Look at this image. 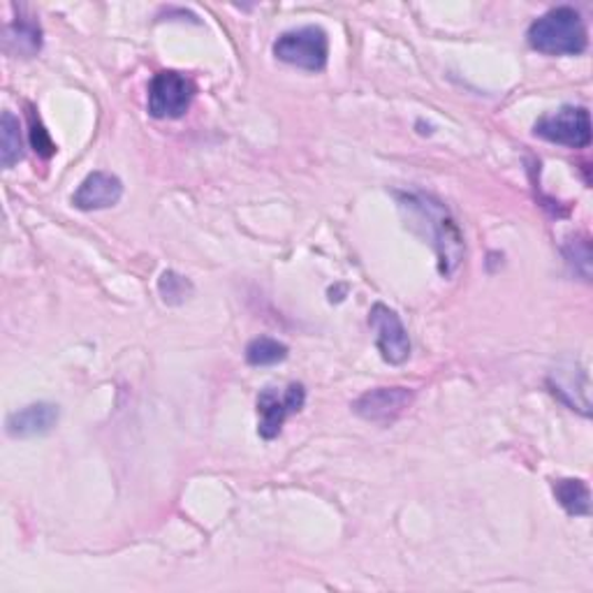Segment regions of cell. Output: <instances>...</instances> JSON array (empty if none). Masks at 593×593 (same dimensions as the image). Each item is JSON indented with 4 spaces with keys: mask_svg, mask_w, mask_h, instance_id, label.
Instances as JSON below:
<instances>
[{
    "mask_svg": "<svg viewBox=\"0 0 593 593\" xmlns=\"http://www.w3.org/2000/svg\"><path fill=\"white\" fill-rule=\"evenodd\" d=\"M368 325H371V330L376 332V348L387 364L402 366L408 362L410 336H408V330L404 327L397 311L378 302V304L371 306Z\"/></svg>",
    "mask_w": 593,
    "mask_h": 593,
    "instance_id": "52a82bcc",
    "label": "cell"
},
{
    "mask_svg": "<svg viewBox=\"0 0 593 593\" xmlns=\"http://www.w3.org/2000/svg\"><path fill=\"white\" fill-rule=\"evenodd\" d=\"M533 135L565 148H586L591 144L589 110L575 105L554 110L535 121Z\"/></svg>",
    "mask_w": 593,
    "mask_h": 593,
    "instance_id": "5b68a950",
    "label": "cell"
},
{
    "mask_svg": "<svg viewBox=\"0 0 593 593\" xmlns=\"http://www.w3.org/2000/svg\"><path fill=\"white\" fill-rule=\"evenodd\" d=\"M6 46H8V52L17 56H23V59L35 56L42 49L40 23L33 19H23V17L12 21L6 31Z\"/></svg>",
    "mask_w": 593,
    "mask_h": 593,
    "instance_id": "7c38bea8",
    "label": "cell"
},
{
    "mask_svg": "<svg viewBox=\"0 0 593 593\" xmlns=\"http://www.w3.org/2000/svg\"><path fill=\"white\" fill-rule=\"evenodd\" d=\"M29 121H31V146L35 148V154L40 158H52L56 154V144L49 137V133L44 131L40 116H35V112H29Z\"/></svg>",
    "mask_w": 593,
    "mask_h": 593,
    "instance_id": "ac0fdd59",
    "label": "cell"
},
{
    "mask_svg": "<svg viewBox=\"0 0 593 593\" xmlns=\"http://www.w3.org/2000/svg\"><path fill=\"white\" fill-rule=\"evenodd\" d=\"M306 404V389L302 383H290L285 389L264 387L258 397V434L264 440L279 438L285 419L294 413H300Z\"/></svg>",
    "mask_w": 593,
    "mask_h": 593,
    "instance_id": "8992f818",
    "label": "cell"
},
{
    "mask_svg": "<svg viewBox=\"0 0 593 593\" xmlns=\"http://www.w3.org/2000/svg\"><path fill=\"white\" fill-rule=\"evenodd\" d=\"M59 406L49 402H38L27 408H21L8 417V434L12 438H35V436H46L49 431H54L59 425Z\"/></svg>",
    "mask_w": 593,
    "mask_h": 593,
    "instance_id": "30bf717a",
    "label": "cell"
},
{
    "mask_svg": "<svg viewBox=\"0 0 593 593\" xmlns=\"http://www.w3.org/2000/svg\"><path fill=\"white\" fill-rule=\"evenodd\" d=\"M288 345L271 339V336H260L253 339L246 345V362L251 366H274L288 357Z\"/></svg>",
    "mask_w": 593,
    "mask_h": 593,
    "instance_id": "9a60e30c",
    "label": "cell"
},
{
    "mask_svg": "<svg viewBox=\"0 0 593 593\" xmlns=\"http://www.w3.org/2000/svg\"><path fill=\"white\" fill-rule=\"evenodd\" d=\"M399 207L408 211V222L415 232L423 235L436 251L438 271L452 277L464 260V237L448 211L434 195L425 193H397Z\"/></svg>",
    "mask_w": 593,
    "mask_h": 593,
    "instance_id": "6da1fadb",
    "label": "cell"
},
{
    "mask_svg": "<svg viewBox=\"0 0 593 593\" xmlns=\"http://www.w3.org/2000/svg\"><path fill=\"white\" fill-rule=\"evenodd\" d=\"M197 86L184 72L163 70L148 84V114L154 118H181L193 101Z\"/></svg>",
    "mask_w": 593,
    "mask_h": 593,
    "instance_id": "277c9868",
    "label": "cell"
},
{
    "mask_svg": "<svg viewBox=\"0 0 593 593\" xmlns=\"http://www.w3.org/2000/svg\"><path fill=\"white\" fill-rule=\"evenodd\" d=\"M123 181L112 171H91L72 195V205L80 211H101L121 202Z\"/></svg>",
    "mask_w": 593,
    "mask_h": 593,
    "instance_id": "9c48e42d",
    "label": "cell"
},
{
    "mask_svg": "<svg viewBox=\"0 0 593 593\" xmlns=\"http://www.w3.org/2000/svg\"><path fill=\"white\" fill-rule=\"evenodd\" d=\"M565 258L573 264L578 274H582L586 281L591 277V246L589 239H573L565 246Z\"/></svg>",
    "mask_w": 593,
    "mask_h": 593,
    "instance_id": "e0dca14e",
    "label": "cell"
},
{
    "mask_svg": "<svg viewBox=\"0 0 593 593\" xmlns=\"http://www.w3.org/2000/svg\"><path fill=\"white\" fill-rule=\"evenodd\" d=\"M23 158V139L21 123L12 112H3L0 116V163L6 169H12Z\"/></svg>",
    "mask_w": 593,
    "mask_h": 593,
    "instance_id": "5bb4252c",
    "label": "cell"
},
{
    "mask_svg": "<svg viewBox=\"0 0 593 593\" xmlns=\"http://www.w3.org/2000/svg\"><path fill=\"white\" fill-rule=\"evenodd\" d=\"M413 392L406 387H376L364 392L353 410L366 423L389 427L413 406Z\"/></svg>",
    "mask_w": 593,
    "mask_h": 593,
    "instance_id": "ba28073f",
    "label": "cell"
},
{
    "mask_svg": "<svg viewBox=\"0 0 593 593\" xmlns=\"http://www.w3.org/2000/svg\"><path fill=\"white\" fill-rule=\"evenodd\" d=\"M274 56L292 67L323 72L330 59V40L320 27H302L285 31L274 42Z\"/></svg>",
    "mask_w": 593,
    "mask_h": 593,
    "instance_id": "3957f363",
    "label": "cell"
},
{
    "mask_svg": "<svg viewBox=\"0 0 593 593\" xmlns=\"http://www.w3.org/2000/svg\"><path fill=\"white\" fill-rule=\"evenodd\" d=\"M193 292H195L193 283L175 269L163 271L158 279V294H160V300L169 306H181L186 300H190Z\"/></svg>",
    "mask_w": 593,
    "mask_h": 593,
    "instance_id": "2e32d148",
    "label": "cell"
},
{
    "mask_svg": "<svg viewBox=\"0 0 593 593\" xmlns=\"http://www.w3.org/2000/svg\"><path fill=\"white\" fill-rule=\"evenodd\" d=\"M556 503L571 517H589L591 514V489L584 480L561 478L552 485Z\"/></svg>",
    "mask_w": 593,
    "mask_h": 593,
    "instance_id": "4fadbf2b",
    "label": "cell"
},
{
    "mask_svg": "<svg viewBox=\"0 0 593 593\" xmlns=\"http://www.w3.org/2000/svg\"><path fill=\"white\" fill-rule=\"evenodd\" d=\"M578 371L580 368H575V364L556 366L550 376V387L554 397H559L565 406L580 410L582 415H589V383L578 385Z\"/></svg>",
    "mask_w": 593,
    "mask_h": 593,
    "instance_id": "8fae6325",
    "label": "cell"
},
{
    "mask_svg": "<svg viewBox=\"0 0 593 593\" xmlns=\"http://www.w3.org/2000/svg\"><path fill=\"white\" fill-rule=\"evenodd\" d=\"M527 40L531 49L545 56H580L589 46V31L575 8L561 6L535 19Z\"/></svg>",
    "mask_w": 593,
    "mask_h": 593,
    "instance_id": "7a4b0ae2",
    "label": "cell"
}]
</instances>
